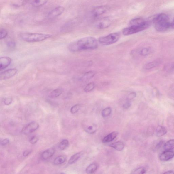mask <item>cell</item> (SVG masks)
I'll return each mask as SVG.
<instances>
[{
    "label": "cell",
    "instance_id": "6da1fadb",
    "mask_svg": "<svg viewBox=\"0 0 174 174\" xmlns=\"http://www.w3.org/2000/svg\"><path fill=\"white\" fill-rule=\"evenodd\" d=\"M98 44L96 38L91 36L81 38L70 45L69 49L72 52L83 50H94L97 48Z\"/></svg>",
    "mask_w": 174,
    "mask_h": 174
},
{
    "label": "cell",
    "instance_id": "7a4b0ae2",
    "mask_svg": "<svg viewBox=\"0 0 174 174\" xmlns=\"http://www.w3.org/2000/svg\"><path fill=\"white\" fill-rule=\"evenodd\" d=\"M155 28L159 32L166 31L171 27V23L168 16L165 13L158 14L153 20Z\"/></svg>",
    "mask_w": 174,
    "mask_h": 174
},
{
    "label": "cell",
    "instance_id": "3957f363",
    "mask_svg": "<svg viewBox=\"0 0 174 174\" xmlns=\"http://www.w3.org/2000/svg\"><path fill=\"white\" fill-rule=\"evenodd\" d=\"M52 36L49 34L36 33H25L21 34V39L27 42H37L43 41L50 38Z\"/></svg>",
    "mask_w": 174,
    "mask_h": 174
},
{
    "label": "cell",
    "instance_id": "277c9868",
    "mask_svg": "<svg viewBox=\"0 0 174 174\" xmlns=\"http://www.w3.org/2000/svg\"><path fill=\"white\" fill-rule=\"evenodd\" d=\"M151 22L149 21H145L142 24L138 25L132 26L126 28L122 30V33L124 35L128 36L139 33L148 28L151 26Z\"/></svg>",
    "mask_w": 174,
    "mask_h": 174
},
{
    "label": "cell",
    "instance_id": "5b68a950",
    "mask_svg": "<svg viewBox=\"0 0 174 174\" xmlns=\"http://www.w3.org/2000/svg\"><path fill=\"white\" fill-rule=\"evenodd\" d=\"M121 37L119 33H115L109 34L99 38L98 41L104 45H109L115 43L119 40Z\"/></svg>",
    "mask_w": 174,
    "mask_h": 174
},
{
    "label": "cell",
    "instance_id": "8992f818",
    "mask_svg": "<svg viewBox=\"0 0 174 174\" xmlns=\"http://www.w3.org/2000/svg\"><path fill=\"white\" fill-rule=\"evenodd\" d=\"M39 124L35 121L32 122L25 126L22 130V133L25 135L31 134L39 128Z\"/></svg>",
    "mask_w": 174,
    "mask_h": 174
},
{
    "label": "cell",
    "instance_id": "52a82bcc",
    "mask_svg": "<svg viewBox=\"0 0 174 174\" xmlns=\"http://www.w3.org/2000/svg\"><path fill=\"white\" fill-rule=\"evenodd\" d=\"M17 72L18 70L16 68L10 69L4 71L0 74V80H5L11 78L17 74Z\"/></svg>",
    "mask_w": 174,
    "mask_h": 174
},
{
    "label": "cell",
    "instance_id": "ba28073f",
    "mask_svg": "<svg viewBox=\"0 0 174 174\" xmlns=\"http://www.w3.org/2000/svg\"><path fill=\"white\" fill-rule=\"evenodd\" d=\"M109 9L107 6H100L94 9L92 11V15L94 17H98L106 13Z\"/></svg>",
    "mask_w": 174,
    "mask_h": 174
},
{
    "label": "cell",
    "instance_id": "9c48e42d",
    "mask_svg": "<svg viewBox=\"0 0 174 174\" xmlns=\"http://www.w3.org/2000/svg\"><path fill=\"white\" fill-rule=\"evenodd\" d=\"M65 10V8L62 6H58L53 9L49 12L48 14V16L51 18L57 17L60 16Z\"/></svg>",
    "mask_w": 174,
    "mask_h": 174
},
{
    "label": "cell",
    "instance_id": "30bf717a",
    "mask_svg": "<svg viewBox=\"0 0 174 174\" xmlns=\"http://www.w3.org/2000/svg\"><path fill=\"white\" fill-rule=\"evenodd\" d=\"M174 157V151L171 150H166L161 154L160 158L161 161H167L170 160Z\"/></svg>",
    "mask_w": 174,
    "mask_h": 174
},
{
    "label": "cell",
    "instance_id": "8fae6325",
    "mask_svg": "<svg viewBox=\"0 0 174 174\" xmlns=\"http://www.w3.org/2000/svg\"><path fill=\"white\" fill-rule=\"evenodd\" d=\"M12 61V59L8 57H1L0 58V69L1 70L5 69L9 66Z\"/></svg>",
    "mask_w": 174,
    "mask_h": 174
},
{
    "label": "cell",
    "instance_id": "7c38bea8",
    "mask_svg": "<svg viewBox=\"0 0 174 174\" xmlns=\"http://www.w3.org/2000/svg\"><path fill=\"white\" fill-rule=\"evenodd\" d=\"M111 20L109 17H106L101 20L99 22L97 26L99 28L104 29L108 28L111 24Z\"/></svg>",
    "mask_w": 174,
    "mask_h": 174
},
{
    "label": "cell",
    "instance_id": "4fadbf2b",
    "mask_svg": "<svg viewBox=\"0 0 174 174\" xmlns=\"http://www.w3.org/2000/svg\"><path fill=\"white\" fill-rule=\"evenodd\" d=\"M55 153V150L51 148L46 150L43 152L41 154V158L43 160H47L50 158Z\"/></svg>",
    "mask_w": 174,
    "mask_h": 174
},
{
    "label": "cell",
    "instance_id": "5bb4252c",
    "mask_svg": "<svg viewBox=\"0 0 174 174\" xmlns=\"http://www.w3.org/2000/svg\"><path fill=\"white\" fill-rule=\"evenodd\" d=\"M118 134L117 132H113L111 134L107 135L106 137L103 139L102 142L104 143H107L109 142L113 141L114 139L116 137Z\"/></svg>",
    "mask_w": 174,
    "mask_h": 174
},
{
    "label": "cell",
    "instance_id": "9a60e30c",
    "mask_svg": "<svg viewBox=\"0 0 174 174\" xmlns=\"http://www.w3.org/2000/svg\"><path fill=\"white\" fill-rule=\"evenodd\" d=\"M109 146L113 148L118 151H121L124 148V144L122 142L117 141L116 142L111 143Z\"/></svg>",
    "mask_w": 174,
    "mask_h": 174
},
{
    "label": "cell",
    "instance_id": "2e32d148",
    "mask_svg": "<svg viewBox=\"0 0 174 174\" xmlns=\"http://www.w3.org/2000/svg\"><path fill=\"white\" fill-rule=\"evenodd\" d=\"M161 61L160 60H156L149 62V63L146 64L145 68V69L147 70H151L159 65L161 63Z\"/></svg>",
    "mask_w": 174,
    "mask_h": 174
},
{
    "label": "cell",
    "instance_id": "e0dca14e",
    "mask_svg": "<svg viewBox=\"0 0 174 174\" xmlns=\"http://www.w3.org/2000/svg\"><path fill=\"white\" fill-rule=\"evenodd\" d=\"M167 132V129L164 126H159L156 130V134L158 137H161L166 134Z\"/></svg>",
    "mask_w": 174,
    "mask_h": 174
},
{
    "label": "cell",
    "instance_id": "ac0fdd59",
    "mask_svg": "<svg viewBox=\"0 0 174 174\" xmlns=\"http://www.w3.org/2000/svg\"><path fill=\"white\" fill-rule=\"evenodd\" d=\"M83 152H78L73 155L69 160L68 163L69 164H72L78 160L82 155Z\"/></svg>",
    "mask_w": 174,
    "mask_h": 174
},
{
    "label": "cell",
    "instance_id": "d6986e66",
    "mask_svg": "<svg viewBox=\"0 0 174 174\" xmlns=\"http://www.w3.org/2000/svg\"><path fill=\"white\" fill-rule=\"evenodd\" d=\"M48 0H33L32 1L31 5L34 7H38L46 4Z\"/></svg>",
    "mask_w": 174,
    "mask_h": 174
},
{
    "label": "cell",
    "instance_id": "ffe728a7",
    "mask_svg": "<svg viewBox=\"0 0 174 174\" xmlns=\"http://www.w3.org/2000/svg\"><path fill=\"white\" fill-rule=\"evenodd\" d=\"M63 92L61 89H57L54 90L50 94V97L52 98H57L61 95Z\"/></svg>",
    "mask_w": 174,
    "mask_h": 174
},
{
    "label": "cell",
    "instance_id": "44dd1931",
    "mask_svg": "<svg viewBox=\"0 0 174 174\" xmlns=\"http://www.w3.org/2000/svg\"><path fill=\"white\" fill-rule=\"evenodd\" d=\"M97 169V165L95 163H92L87 167L86 169V172L87 174L93 173L95 172Z\"/></svg>",
    "mask_w": 174,
    "mask_h": 174
},
{
    "label": "cell",
    "instance_id": "7402d4cb",
    "mask_svg": "<svg viewBox=\"0 0 174 174\" xmlns=\"http://www.w3.org/2000/svg\"><path fill=\"white\" fill-rule=\"evenodd\" d=\"M66 159V157L64 156H58L54 160L53 163L55 165H58L63 164L65 162Z\"/></svg>",
    "mask_w": 174,
    "mask_h": 174
},
{
    "label": "cell",
    "instance_id": "603a6c76",
    "mask_svg": "<svg viewBox=\"0 0 174 174\" xmlns=\"http://www.w3.org/2000/svg\"><path fill=\"white\" fill-rule=\"evenodd\" d=\"M146 20L141 18H136L132 19L130 21V26L141 25L145 22Z\"/></svg>",
    "mask_w": 174,
    "mask_h": 174
},
{
    "label": "cell",
    "instance_id": "cb8c5ba5",
    "mask_svg": "<svg viewBox=\"0 0 174 174\" xmlns=\"http://www.w3.org/2000/svg\"><path fill=\"white\" fill-rule=\"evenodd\" d=\"M165 150H171L174 149V139H171L167 142L164 145Z\"/></svg>",
    "mask_w": 174,
    "mask_h": 174
},
{
    "label": "cell",
    "instance_id": "d4e9b609",
    "mask_svg": "<svg viewBox=\"0 0 174 174\" xmlns=\"http://www.w3.org/2000/svg\"><path fill=\"white\" fill-rule=\"evenodd\" d=\"M95 83L94 82H90L86 86L84 89V91L86 93H89V92L93 91L95 88Z\"/></svg>",
    "mask_w": 174,
    "mask_h": 174
},
{
    "label": "cell",
    "instance_id": "484cf974",
    "mask_svg": "<svg viewBox=\"0 0 174 174\" xmlns=\"http://www.w3.org/2000/svg\"><path fill=\"white\" fill-rule=\"evenodd\" d=\"M69 145V141L67 139H64L61 142L59 145V149L63 150L66 149Z\"/></svg>",
    "mask_w": 174,
    "mask_h": 174
},
{
    "label": "cell",
    "instance_id": "4316f807",
    "mask_svg": "<svg viewBox=\"0 0 174 174\" xmlns=\"http://www.w3.org/2000/svg\"><path fill=\"white\" fill-rule=\"evenodd\" d=\"M95 74L96 73L95 72L92 71H90L85 73L83 75V78L86 80H88V79L93 78Z\"/></svg>",
    "mask_w": 174,
    "mask_h": 174
},
{
    "label": "cell",
    "instance_id": "83f0119b",
    "mask_svg": "<svg viewBox=\"0 0 174 174\" xmlns=\"http://www.w3.org/2000/svg\"><path fill=\"white\" fill-rule=\"evenodd\" d=\"M112 112V109L110 107H107L102 112V115L103 117H108L111 114Z\"/></svg>",
    "mask_w": 174,
    "mask_h": 174
},
{
    "label": "cell",
    "instance_id": "f1b7e54d",
    "mask_svg": "<svg viewBox=\"0 0 174 174\" xmlns=\"http://www.w3.org/2000/svg\"><path fill=\"white\" fill-rule=\"evenodd\" d=\"M151 50L149 48H144L140 51V55L142 56H146L151 52Z\"/></svg>",
    "mask_w": 174,
    "mask_h": 174
},
{
    "label": "cell",
    "instance_id": "f546056e",
    "mask_svg": "<svg viewBox=\"0 0 174 174\" xmlns=\"http://www.w3.org/2000/svg\"><path fill=\"white\" fill-rule=\"evenodd\" d=\"M97 131V127L95 125H92L89 126V127H88L86 131L89 134H93L95 133Z\"/></svg>",
    "mask_w": 174,
    "mask_h": 174
},
{
    "label": "cell",
    "instance_id": "4dcf8cb0",
    "mask_svg": "<svg viewBox=\"0 0 174 174\" xmlns=\"http://www.w3.org/2000/svg\"><path fill=\"white\" fill-rule=\"evenodd\" d=\"M81 108L80 104H77L72 107L70 109V112L72 114H75L78 112Z\"/></svg>",
    "mask_w": 174,
    "mask_h": 174
},
{
    "label": "cell",
    "instance_id": "1f68e13d",
    "mask_svg": "<svg viewBox=\"0 0 174 174\" xmlns=\"http://www.w3.org/2000/svg\"><path fill=\"white\" fill-rule=\"evenodd\" d=\"M8 35V32L5 29H2L1 30L0 32V39L2 40L4 39Z\"/></svg>",
    "mask_w": 174,
    "mask_h": 174
},
{
    "label": "cell",
    "instance_id": "d6a6232c",
    "mask_svg": "<svg viewBox=\"0 0 174 174\" xmlns=\"http://www.w3.org/2000/svg\"><path fill=\"white\" fill-rule=\"evenodd\" d=\"M146 172V170L144 168H143L141 167L135 170L132 173L143 174L145 173Z\"/></svg>",
    "mask_w": 174,
    "mask_h": 174
},
{
    "label": "cell",
    "instance_id": "836d02e7",
    "mask_svg": "<svg viewBox=\"0 0 174 174\" xmlns=\"http://www.w3.org/2000/svg\"><path fill=\"white\" fill-rule=\"evenodd\" d=\"M12 100V98L11 97L6 98L4 99V102L6 105L8 106L11 104Z\"/></svg>",
    "mask_w": 174,
    "mask_h": 174
},
{
    "label": "cell",
    "instance_id": "e575fe53",
    "mask_svg": "<svg viewBox=\"0 0 174 174\" xmlns=\"http://www.w3.org/2000/svg\"><path fill=\"white\" fill-rule=\"evenodd\" d=\"M38 140V137L36 136L32 137L29 140L30 143L32 144H34L37 142Z\"/></svg>",
    "mask_w": 174,
    "mask_h": 174
},
{
    "label": "cell",
    "instance_id": "d590c367",
    "mask_svg": "<svg viewBox=\"0 0 174 174\" xmlns=\"http://www.w3.org/2000/svg\"><path fill=\"white\" fill-rule=\"evenodd\" d=\"M136 94L135 92H132L129 94L127 98L129 100H132L136 97Z\"/></svg>",
    "mask_w": 174,
    "mask_h": 174
},
{
    "label": "cell",
    "instance_id": "8d00e7d4",
    "mask_svg": "<svg viewBox=\"0 0 174 174\" xmlns=\"http://www.w3.org/2000/svg\"><path fill=\"white\" fill-rule=\"evenodd\" d=\"M7 45L10 48H13L16 46V43L12 41L8 43Z\"/></svg>",
    "mask_w": 174,
    "mask_h": 174
},
{
    "label": "cell",
    "instance_id": "74e56055",
    "mask_svg": "<svg viewBox=\"0 0 174 174\" xmlns=\"http://www.w3.org/2000/svg\"><path fill=\"white\" fill-rule=\"evenodd\" d=\"M9 140L8 139L6 138L2 140L1 142V145L4 146L7 145L9 143Z\"/></svg>",
    "mask_w": 174,
    "mask_h": 174
},
{
    "label": "cell",
    "instance_id": "f35d334b",
    "mask_svg": "<svg viewBox=\"0 0 174 174\" xmlns=\"http://www.w3.org/2000/svg\"><path fill=\"white\" fill-rule=\"evenodd\" d=\"M131 106V103L129 101H128L126 102L123 105V107L124 109H127L129 108Z\"/></svg>",
    "mask_w": 174,
    "mask_h": 174
},
{
    "label": "cell",
    "instance_id": "ab89813d",
    "mask_svg": "<svg viewBox=\"0 0 174 174\" xmlns=\"http://www.w3.org/2000/svg\"><path fill=\"white\" fill-rule=\"evenodd\" d=\"M31 151H30V150H26V151L23 152V156L24 157H26L29 156V155L31 154Z\"/></svg>",
    "mask_w": 174,
    "mask_h": 174
},
{
    "label": "cell",
    "instance_id": "60d3db41",
    "mask_svg": "<svg viewBox=\"0 0 174 174\" xmlns=\"http://www.w3.org/2000/svg\"><path fill=\"white\" fill-rule=\"evenodd\" d=\"M163 143V141H161L158 144V145H157L156 147L158 148H160V147L162 146Z\"/></svg>",
    "mask_w": 174,
    "mask_h": 174
},
{
    "label": "cell",
    "instance_id": "b9f144b4",
    "mask_svg": "<svg viewBox=\"0 0 174 174\" xmlns=\"http://www.w3.org/2000/svg\"><path fill=\"white\" fill-rule=\"evenodd\" d=\"M164 173L165 174H174V172L173 171H168Z\"/></svg>",
    "mask_w": 174,
    "mask_h": 174
},
{
    "label": "cell",
    "instance_id": "7bdbcfd3",
    "mask_svg": "<svg viewBox=\"0 0 174 174\" xmlns=\"http://www.w3.org/2000/svg\"><path fill=\"white\" fill-rule=\"evenodd\" d=\"M173 28L174 29V18L173 20V21H172L171 23V27Z\"/></svg>",
    "mask_w": 174,
    "mask_h": 174
},
{
    "label": "cell",
    "instance_id": "ee69618b",
    "mask_svg": "<svg viewBox=\"0 0 174 174\" xmlns=\"http://www.w3.org/2000/svg\"><path fill=\"white\" fill-rule=\"evenodd\" d=\"M172 64V66L173 68V69H174V63L173 64Z\"/></svg>",
    "mask_w": 174,
    "mask_h": 174
}]
</instances>
